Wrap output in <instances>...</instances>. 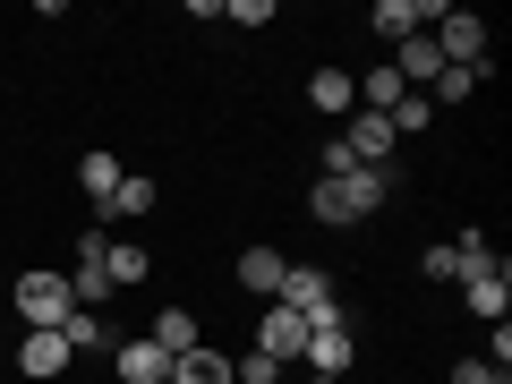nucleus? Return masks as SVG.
I'll return each mask as SVG.
<instances>
[{"instance_id": "nucleus-2", "label": "nucleus", "mask_w": 512, "mask_h": 384, "mask_svg": "<svg viewBox=\"0 0 512 384\" xmlns=\"http://www.w3.org/2000/svg\"><path fill=\"white\" fill-rule=\"evenodd\" d=\"M69 316H77L69 274H60V265H26V274H18V325L26 333H60Z\"/></svg>"}, {"instance_id": "nucleus-15", "label": "nucleus", "mask_w": 512, "mask_h": 384, "mask_svg": "<svg viewBox=\"0 0 512 384\" xmlns=\"http://www.w3.org/2000/svg\"><path fill=\"white\" fill-rule=\"evenodd\" d=\"M419 26H436V9H427V0H376V9H367V35H384V43L419 35Z\"/></svg>"}, {"instance_id": "nucleus-23", "label": "nucleus", "mask_w": 512, "mask_h": 384, "mask_svg": "<svg viewBox=\"0 0 512 384\" xmlns=\"http://www.w3.org/2000/svg\"><path fill=\"white\" fill-rule=\"evenodd\" d=\"M470 94H478V69H444L436 86H427V103H436V111H453V103H470Z\"/></svg>"}, {"instance_id": "nucleus-16", "label": "nucleus", "mask_w": 512, "mask_h": 384, "mask_svg": "<svg viewBox=\"0 0 512 384\" xmlns=\"http://www.w3.org/2000/svg\"><path fill=\"white\" fill-rule=\"evenodd\" d=\"M103 256H111V291H137V282L154 274L146 239H120V231H111V239H103Z\"/></svg>"}, {"instance_id": "nucleus-4", "label": "nucleus", "mask_w": 512, "mask_h": 384, "mask_svg": "<svg viewBox=\"0 0 512 384\" xmlns=\"http://www.w3.org/2000/svg\"><path fill=\"white\" fill-rule=\"evenodd\" d=\"M256 350L282 359V367H299V359H308V316L282 308V299H265V308H256Z\"/></svg>"}, {"instance_id": "nucleus-17", "label": "nucleus", "mask_w": 512, "mask_h": 384, "mask_svg": "<svg viewBox=\"0 0 512 384\" xmlns=\"http://www.w3.org/2000/svg\"><path fill=\"white\" fill-rule=\"evenodd\" d=\"M171 384H231V350H222V342H197L188 359H171Z\"/></svg>"}, {"instance_id": "nucleus-10", "label": "nucleus", "mask_w": 512, "mask_h": 384, "mask_svg": "<svg viewBox=\"0 0 512 384\" xmlns=\"http://www.w3.org/2000/svg\"><path fill=\"white\" fill-rule=\"evenodd\" d=\"M308 111H316V120H350V111H359V77H350L342 60L308 69Z\"/></svg>"}, {"instance_id": "nucleus-12", "label": "nucleus", "mask_w": 512, "mask_h": 384, "mask_svg": "<svg viewBox=\"0 0 512 384\" xmlns=\"http://www.w3.org/2000/svg\"><path fill=\"white\" fill-rule=\"evenodd\" d=\"M282 308L325 316V308H342V291H333V274H325V265H291V274H282Z\"/></svg>"}, {"instance_id": "nucleus-7", "label": "nucleus", "mask_w": 512, "mask_h": 384, "mask_svg": "<svg viewBox=\"0 0 512 384\" xmlns=\"http://www.w3.org/2000/svg\"><path fill=\"white\" fill-rule=\"evenodd\" d=\"M103 239H111V231H77V265H69L77 308H103V299H120V291H111V256H103Z\"/></svg>"}, {"instance_id": "nucleus-19", "label": "nucleus", "mask_w": 512, "mask_h": 384, "mask_svg": "<svg viewBox=\"0 0 512 384\" xmlns=\"http://www.w3.org/2000/svg\"><path fill=\"white\" fill-rule=\"evenodd\" d=\"M77 188H86V205L103 214L111 188H120V154H86V163H77Z\"/></svg>"}, {"instance_id": "nucleus-14", "label": "nucleus", "mask_w": 512, "mask_h": 384, "mask_svg": "<svg viewBox=\"0 0 512 384\" xmlns=\"http://www.w3.org/2000/svg\"><path fill=\"white\" fill-rule=\"evenodd\" d=\"M154 342H163L171 359H188V350L205 342V325H197V308H188V299H163V308H154Z\"/></svg>"}, {"instance_id": "nucleus-6", "label": "nucleus", "mask_w": 512, "mask_h": 384, "mask_svg": "<svg viewBox=\"0 0 512 384\" xmlns=\"http://www.w3.org/2000/svg\"><path fill=\"white\" fill-rule=\"evenodd\" d=\"M342 146H350V163H359V171H384L393 154H402V137H393L384 111H350V120H342Z\"/></svg>"}, {"instance_id": "nucleus-11", "label": "nucleus", "mask_w": 512, "mask_h": 384, "mask_svg": "<svg viewBox=\"0 0 512 384\" xmlns=\"http://www.w3.org/2000/svg\"><path fill=\"white\" fill-rule=\"evenodd\" d=\"M154 205H163V188H154L146 171H120V188H111V205L94 214V231H120V222H146Z\"/></svg>"}, {"instance_id": "nucleus-25", "label": "nucleus", "mask_w": 512, "mask_h": 384, "mask_svg": "<svg viewBox=\"0 0 512 384\" xmlns=\"http://www.w3.org/2000/svg\"><path fill=\"white\" fill-rule=\"evenodd\" d=\"M444 384H512V367H487V359H453Z\"/></svg>"}, {"instance_id": "nucleus-3", "label": "nucleus", "mask_w": 512, "mask_h": 384, "mask_svg": "<svg viewBox=\"0 0 512 384\" xmlns=\"http://www.w3.org/2000/svg\"><path fill=\"white\" fill-rule=\"evenodd\" d=\"M299 367H316V376H350L359 367V316H350V299L325 308V316H308V359Z\"/></svg>"}, {"instance_id": "nucleus-28", "label": "nucleus", "mask_w": 512, "mask_h": 384, "mask_svg": "<svg viewBox=\"0 0 512 384\" xmlns=\"http://www.w3.org/2000/svg\"><path fill=\"white\" fill-rule=\"evenodd\" d=\"M308 384H350V376H308Z\"/></svg>"}, {"instance_id": "nucleus-18", "label": "nucleus", "mask_w": 512, "mask_h": 384, "mask_svg": "<svg viewBox=\"0 0 512 384\" xmlns=\"http://www.w3.org/2000/svg\"><path fill=\"white\" fill-rule=\"evenodd\" d=\"M60 342H69V359H103V350H111V325H103V308H77L69 325H60Z\"/></svg>"}, {"instance_id": "nucleus-27", "label": "nucleus", "mask_w": 512, "mask_h": 384, "mask_svg": "<svg viewBox=\"0 0 512 384\" xmlns=\"http://www.w3.org/2000/svg\"><path fill=\"white\" fill-rule=\"evenodd\" d=\"M419 274L427 282H461V265H453V248H419Z\"/></svg>"}, {"instance_id": "nucleus-13", "label": "nucleus", "mask_w": 512, "mask_h": 384, "mask_svg": "<svg viewBox=\"0 0 512 384\" xmlns=\"http://www.w3.org/2000/svg\"><path fill=\"white\" fill-rule=\"evenodd\" d=\"M69 342H60V333H26V342H18V376L26 384H52V376H69Z\"/></svg>"}, {"instance_id": "nucleus-8", "label": "nucleus", "mask_w": 512, "mask_h": 384, "mask_svg": "<svg viewBox=\"0 0 512 384\" xmlns=\"http://www.w3.org/2000/svg\"><path fill=\"white\" fill-rule=\"evenodd\" d=\"M461 308H470L478 325H504V316H512V274H504V256H495V265H478V274H461Z\"/></svg>"}, {"instance_id": "nucleus-22", "label": "nucleus", "mask_w": 512, "mask_h": 384, "mask_svg": "<svg viewBox=\"0 0 512 384\" xmlns=\"http://www.w3.org/2000/svg\"><path fill=\"white\" fill-rule=\"evenodd\" d=\"M384 120H393V137H427V120H436V103H427V94H402V103L384 111Z\"/></svg>"}, {"instance_id": "nucleus-24", "label": "nucleus", "mask_w": 512, "mask_h": 384, "mask_svg": "<svg viewBox=\"0 0 512 384\" xmlns=\"http://www.w3.org/2000/svg\"><path fill=\"white\" fill-rule=\"evenodd\" d=\"M231 384H291V367L265 359V350H248V359H231Z\"/></svg>"}, {"instance_id": "nucleus-26", "label": "nucleus", "mask_w": 512, "mask_h": 384, "mask_svg": "<svg viewBox=\"0 0 512 384\" xmlns=\"http://www.w3.org/2000/svg\"><path fill=\"white\" fill-rule=\"evenodd\" d=\"M222 26H274V0H231V9H222Z\"/></svg>"}, {"instance_id": "nucleus-20", "label": "nucleus", "mask_w": 512, "mask_h": 384, "mask_svg": "<svg viewBox=\"0 0 512 384\" xmlns=\"http://www.w3.org/2000/svg\"><path fill=\"white\" fill-rule=\"evenodd\" d=\"M402 94H410V86H402V77H393V60H376V69L359 77V111H393V103H402Z\"/></svg>"}, {"instance_id": "nucleus-9", "label": "nucleus", "mask_w": 512, "mask_h": 384, "mask_svg": "<svg viewBox=\"0 0 512 384\" xmlns=\"http://www.w3.org/2000/svg\"><path fill=\"white\" fill-rule=\"evenodd\" d=\"M282 274H291V256L274 248V239H256V248H239V265H231V282L248 299H282Z\"/></svg>"}, {"instance_id": "nucleus-5", "label": "nucleus", "mask_w": 512, "mask_h": 384, "mask_svg": "<svg viewBox=\"0 0 512 384\" xmlns=\"http://www.w3.org/2000/svg\"><path fill=\"white\" fill-rule=\"evenodd\" d=\"M103 359H111V384H171V350L154 342V333H128V342H111Z\"/></svg>"}, {"instance_id": "nucleus-21", "label": "nucleus", "mask_w": 512, "mask_h": 384, "mask_svg": "<svg viewBox=\"0 0 512 384\" xmlns=\"http://www.w3.org/2000/svg\"><path fill=\"white\" fill-rule=\"evenodd\" d=\"M444 248H453V265H461V274H478V265H495V239L478 231V222H461V231L444 239Z\"/></svg>"}, {"instance_id": "nucleus-1", "label": "nucleus", "mask_w": 512, "mask_h": 384, "mask_svg": "<svg viewBox=\"0 0 512 384\" xmlns=\"http://www.w3.org/2000/svg\"><path fill=\"white\" fill-rule=\"evenodd\" d=\"M393 197H402V163H384V171H333V180L308 188V214L325 222V231H359V222L384 214Z\"/></svg>"}]
</instances>
